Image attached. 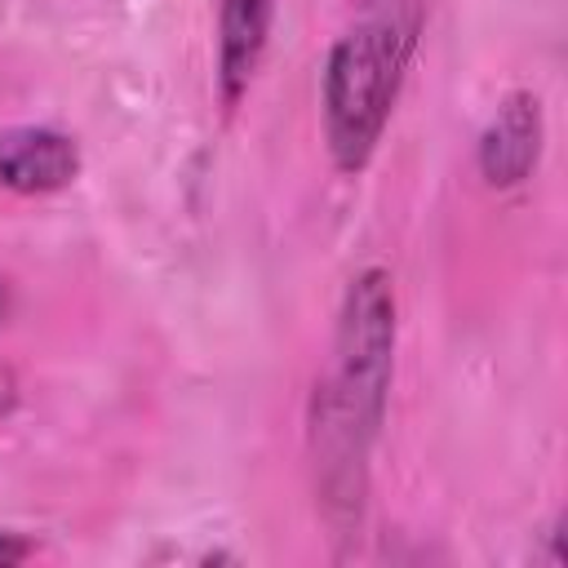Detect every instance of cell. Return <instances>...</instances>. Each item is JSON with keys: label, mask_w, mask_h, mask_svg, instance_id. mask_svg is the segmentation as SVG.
I'll return each mask as SVG.
<instances>
[{"label": "cell", "mask_w": 568, "mask_h": 568, "mask_svg": "<svg viewBox=\"0 0 568 568\" xmlns=\"http://www.w3.org/2000/svg\"><path fill=\"white\" fill-rule=\"evenodd\" d=\"M80 178V146L40 124L0 129V186L18 195H53Z\"/></svg>", "instance_id": "cell-3"}, {"label": "cell", "mask_w": 568, "mask_h": 568, "mask_svg": "<svg viewBox=\"0 0 568 568\" xmlns=\"http://www.w3.org/2000/svg\"><path fill=\"white\" fill-rule=\"evenodd\" d=\"M4 306H9V288H4V280H0V320H4Z\"/></svg>", "instance_id": "cell-7"}, {"label": "cell", "mask_w": 568, "mask_h": 568, "mask_svg": "<svg viewBox=\"0 0 568 568\" xmlns=\"http://www.w3.org/2000/svg\"><path fill=\"white\" fill-rule=\"evenodd\" d=\"M395 359V288L382 266L359 271L346 284L333 373L311 399V462L315 493L337 532L359 528L368 493V448L382 426L386 386Z\"/></svg>", "instance_id": "cell-1"}, {"label": "cell", "mask_w": 568, "mask_h": 568, "mask_svg": "<svg viewBox=\"0 0 568 568\" xmlns=\"http://www.w3.org/2000/svg\"><path fill=\"white\" fill-rule=\"evenodd\" d=\"M31 550H36V546H31L22 532H9V528H0V568H4V564H22Z\"/></svg>", "instance_id": "cell-6"}, {"label": "cell", "mask_w": 568, "mask_h": 568, "mask_svg": "<svg viewBox=\"0 0 568 568\" xmlns=\"http://www.w3.org/2000/svg\"><path fill=\"white\" fill-rule=\"evenodd\" d=\"M271 18L275 0H217V84L226 106H235L257 75Z\"/></svg>", "instance_id": "cell-5"}, {"label": "cell", "mask_w": 568, "mask_h": 568, "mask_svg": "<svg viewBox=\"0 0 568 568\" xmlns=\"http://www.w3.org/2000/svg\"><path fill=\"white\" fill-rule=\"evenodd\" d=\"M541 155V102L510 93L479 138V173L488 186H519Z\"/></svg>", "instance_id": "cell-4"}, {"label": "cell", "mask_w": 568, "mask_h": 568, "mask_svg": "<svg viewBox=\"0 0 568 568\" xmlns=\"http://www.w3.org/2000/svg\"><path fill=\"white\" fill-rule=\"evenodd\" d=\"M417 22L399 9L373 13L337 36L324 62V138L342 173H359L395 111Z\"/></svg>", "instance_id": "cell-2"}]
</instances>
